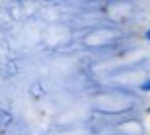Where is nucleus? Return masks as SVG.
I'll list each match as a JSON object with an SVG mask.
<instances>
[{"mask_svg":"<svg viewBox=\"0 0 150 135\" xmlns=\"http://www.w3.org/2000/svg\"><path fill=\"white\" fill-rule=\"evenodd\" d=\"M140 90H144V92H150V80L142 82V84H140Z\"/></svg>","mask_w":150,"mask_h":135,"instance_id":"f257e3e1","label":"nucleus"},{"mask_svg":"<svg viewBox=\"0 0 150 135\" xmlns=\"http://www.w3.org/2000/svg\"><path fill=\"white\" fill-rule=\"evenodd\" d=\"M146 39H148V41H150V29H148V31H146Z\"/></svg>","mask_w":150,"mask_h":135,"instance_id":"f03ea898","label":"nucleus"},{"mask_svg":"<svg viewBox=\"0 0 150 135\" xmlns=\"http://www.w3.org/2000/svg\"><path fill=\"white\" fill-rule=\"evenodd\" d=\"M148 113H150V106H148Z\"/></svg>","mask_w":150,"mask_h":135,"instance_id":"7ed1b4c3","label":"nucleus"}]
</instances>
